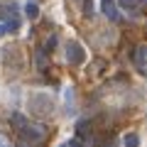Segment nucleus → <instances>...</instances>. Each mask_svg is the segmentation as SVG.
Here are the masks:
<instances>
[{"label":"nucleus","mask_w":147,"mask_h":147,"mask_svg":"<svg viewBox=\"0 0 147 147\" xmlns=\"http://www.w3.org/2000/svg\"><path fill=\"white\" fill-rule=\"evenodd\" d=\"M30 105H32V110H34L37 115H49L52 108H54V100L49 98L47 93H34L30 98Z\"/></svg>","instance_id":"1"},{"label":"nucleus","mask_w":147,"mask_h":147,"mask_svg":"<svg viewBox=\"0 0 147 147\" xmlns=\"http://www.w3.org/2000/svg\"><path fill=\"white\" fill-rule=\"evenodd\" d=\"M66 61L71 66H81L86 61V49L81 47L79 42H69L66 44Z\"/></svg>","instance_id":"2"},{"label":"nucleus","mask_w":147,"mask_h":147,"mask_svg":"<svg viewBox=\"0 0 147 147\" xmlns=\"http://www.w3.org/2000/svg\"><path fill=\"white\" fill-rule=\"evenodd\" d=\"M20 137L25 142H39L44 137V127L42 125H25V127H20Z\"/></svg>","instance_id":"3"},{"label":"nucleus","mask_w":147,"mask_h":147,"mask_svg":"<svg viewBox=\"0 0 147 147\" xmlns=\"http://www.w3.org/2000/svg\"><path fill=\"white\" fill-rule=\"evenodd\" d=\"M3 59H5V64L7 66H15L17 71L22 69V54H20V49L17 47H5V52H3Z\"/></svg>","instance_id":"4"},{"label":"nucleus","mask_w":147,"mask_h":147,"mask_svg":"<svg viewBox=\"0 0 147 147\" xmlns=\"http://www.w3.org/2000/svg\"><path fill=\"white\" fill-rule=\"evenodd\" d=\"M100 5H103V12H105L108 20H118V10L113 5V0H100Z\"/></svg>","instance_id":"5"},{"label":"nucleus","mask_w":147,"mask_h":147,"mask_svg":"<svg viewBox=\"0 0 147 147\" xmlns=\"http://www.w3.org/2000/svg\"><path fill=\"white\" fill-rule=\"evenodd\" d=\"M145 61H147V47H140V49H137V54H135V64H137V66H145Z\"/></svg>","instance_id":"6"},{"label":"nucleus","mask_w":147,"mask_h":147,"mask_svg":"<svg viewBox=\"0 0 147 147\" xmlns=\"http://www.w3.org/2000/svg\"><path fill=\"white\" fill-rule=\"evenodd\" d=\"M105 66H108V61H105V59H96V61L91 64V74H103Z\"/></svg>","instance_id":"7"},{"label":"nucleus","mask_w":147,"mask_h":147,"mask_svg":"<svg viewBox=\"0 0 147 147\" xmlns=\"http://www.w3.org/2000/svg\"><path fill=\"white\" fill-rule=\"evenodd\" d=\"M88 127H91V123H88V120H79V125H76V132H79V137H86Z\"/></svg>","instance_id":"8"},{"label":"nucleus","mask_w":147,"mask_h":147,"mask_svg":"<svg viewBox=\"0 0 147 147\" xmlns=\"http://www.w3.org/2000/svg\"><path fill=\"white\" fill-rule=\"evenodd\" d=\"M25 12H27V17H32V20H34V17L39 15V7H37V3H27Z\"/></svg>","instance_id":"9"},{"label":"nucleus","mask_w":147,"mask_h":147,"mask_svg":"<svg viewBox=\"0 0 147 147\" xmlns=\"http://www.w3.org/2000/svg\"><path fill=\"white\" fill-rule=\"evenodd\" d=\"M17 30H20V17L12 15L10 20H7V32H17Z\"/></svg>","instance_id":"10"},{"label":"nucleus","mask_w":147,"mask_h":147,"mask_svg":"<svg viewBox=\"0 0 147 147\" xmlns=\"http://www.w3.org/2000/svg\"><path fill=\"white\" fill-rule=\"evenodd\" d=\"M123 142H125L127 147H135V145H140V137H137L135 132H130V135H125V137H123Z\"/></svg>","instance_id":"11"},{"label":"nucleus","mask_w":147,"mask_h":147,"mask_svg":"<svg viewBox=\"0 0 147 147\" xmlns=\"http://www.w3.org/2000/svg\"><path fill=\"white\" fill-rule=\"evenodd\" d=\"M12 125H17V130H20V127H25V125H27L25 115H20V113H15V115H12Z\"/></svg>","instance_id":"12"},{"label":"nucleus","mask_w":147,"mask_h":147,"mask_svg":"<svg viewBox=\"0 0 147 147\" xmlns=\"http://www.w3.org/2000/svg\"><path fill=\"white\" fill-rule=\"evenodd\" d=\"M12 15H15V12H12L10 7H5V5H0V20H5V22H7V20H10V17H12Z\"/></svg>","instance_id":"13"},{"label":"nucleus","mask_w":147,"mask_h":147,"mask_svg":"<svg viewBox=\"0 0 147 147\" xmlns=\"http://www.w3.org/2000/svg\"><path fill=\"white\" fill-rule=\"evenodd\" d=\"M54 47H57V34H54V37H49V39H47V44H44V47H42V49H44V52H47V54H49V52H52V49H54Z\"/></svg>","instance_id":"14"},{"label":"nucleus","mask_w":147,"mask_h":147,"mask_svg":"<svg viewBox=\"0 0 147 147\" xmlns=\"http://www.w3.org/2000/svg\"><path fill=\"white\" fill-rule=\"evenodd\" d=\"M84 15L86 17L93 15V0H84Z\"/></svg>","instance_id":"15"},{"label":"nucleus","mask_w":147,"mask_h":147,"mask_svg":"<svg viewBox=\"0 0 147 147\" xmlns=\"http://www.w3.org/2000/svg\"><path fill=\"white\" fill-rule=\"evenodd\" d=\"M118 3H120L123 7H127V10H132V7L137 5V0H118Z\"/></svg>","instance_id":"16"},{"label":"nucleus","mask_w":147,"mask_h":147,"mask_svg":"<svg viewBox=\"0 0 147 147\" xmlns=\"http://www.w3.org/2000/svg\"><path fill=\"white\" fill-rule=\"evenodd\" d=\"M5 32H7V25H3V22H0V37L5 34Z\"/></svg>","instance_id":"17"},{"label":"nucleus","mask_w":147,"mask_h":147,"mask_svg":"<svg viewBox=\"0 0 147 147\" xmlns=\"http://www.w3.org/2000/svg\"><path fill=\"white\" fill-rule=\"evenodd\" d=\"M5 142H7V140H5V137H3V135H0V145H5Z\"/></svg>","instance_id":"18"}]
</instances>
